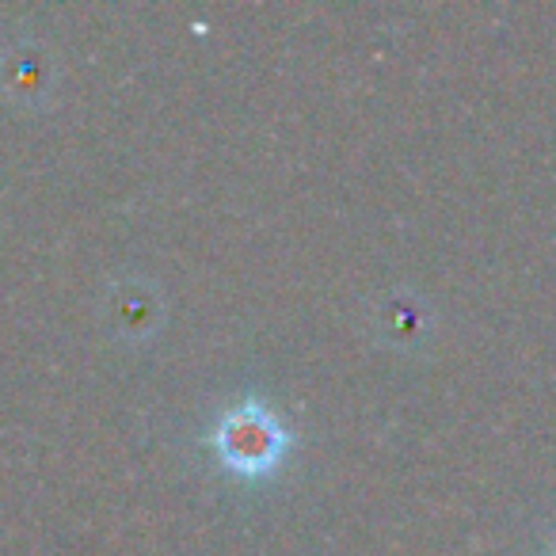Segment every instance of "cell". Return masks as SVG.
Masks as SVG:
<instances>
[{
  "label": "cell",
  "instance_id": "1",
  "mask_svg": "<svg viewBox=\"0 0 556 556\" xmlns=\"http://www.w3.org/2000/svg\"><path fill=\"white\" fill-rule=\"evenodd\" d=\"M210 446H214L217 462L229 472L255 480L275 472L278 462L287 457L290 431L260 401H244L217 419L214 434H210Z\"/></svg>",
  "mask_w": 556,
  "mask_h": 556
}]
</instances>
